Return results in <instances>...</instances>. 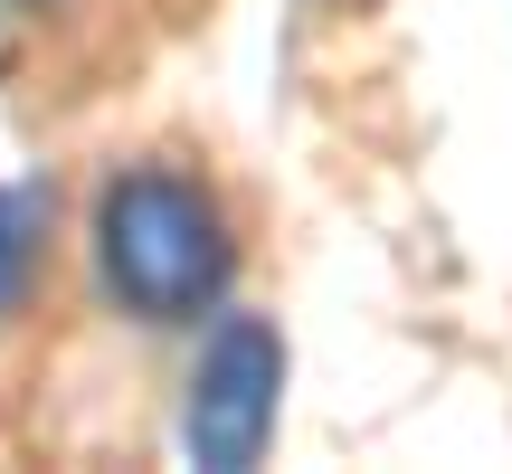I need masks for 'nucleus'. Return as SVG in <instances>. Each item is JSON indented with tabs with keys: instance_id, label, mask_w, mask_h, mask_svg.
I'll use <instances>...</instances> for the list:
<instances>
[{
	"instance_id": "obj_1",
	"label": "nucleus",
	"mask_w": 512,
	"mask_h": 474,
	"mask_svg": "<svg viewBox=\"0 0 512 474\" xmlns=\"http://www.w3.org/2000/svg\"><path fill=\"white\" fill-rule=\"evenodd\" d=\"M238 237L190 171L133 162L95 190V275L133 323H200L228 294Z\"/></svg>"
},
{
	"instance_id": "obj_4",
	"label": "nucleus",
	"mask_w": 512,
	"mask_h": 474,
	"mask_svg": "<svg viewBox=\"0 0 512 474\" xmlns=\"http://www.w3.org/2000/svg\"><path fill=\"white\" fill-rule=\"evenodd\" d=\"M19 10H38V0H19Z\"/></svg>"
},
{
	"instance_id": "obj_2",
	"label": "nucleus",
	"mask_w": 512,
	"mask_h": 474,
	"mask_svg": "<svg viewBox=\"0 0 512 474\" xmlns=\"http://www.w3.org/2000/svg\"><path fill=\"white\" fill-rule=\"evenodd\" d=\"M275 399H285V332L266 313H219L190 361V399H181V446L209 474H247L275 437Z\"/></svg>"
},
{
	"instance_id": "obj_3",
	"label": "nucleus",
	"mask_w": 512,
	"mask_h": 474,
	"mask_svg": "<svg viewBox=\"0 0 512 474\" xmlns=\"http://www.w3.org/2000/svg\"><path fill=\"white\" fill-rule=\"evenodd\" d=\"M38 256H48V190H0V323L29 304Z\"/></svg>"
}]
</instances>
